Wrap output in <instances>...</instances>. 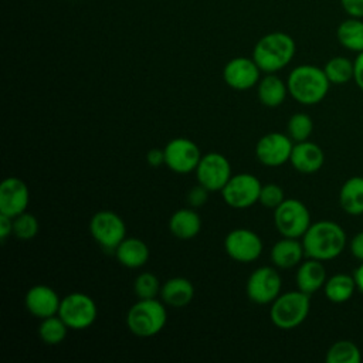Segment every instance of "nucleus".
I'll use <instances>...</instances> for the list:
<instances>
[{"instance_id":"f257e3e1","label":"nucleus","mask_w":363,"mask_h":363,"mask_svg":"<svg viewBox=\"0 0 363 363\" xmlns=\"http://www.w3.org/2000/svg\"><path fill=\"white\" fill-rule=\"evenodd\" d=\"M306 258L330 261L346 247V233L340 224L330 220L312 223L301 238Z\"/></svg>"},{"instance_id":"f03ea898","label":"nucleus","mask_w":363,"mask_h":363,"mask_svg":"<svg viewBox=\"0 0 363 363\" xmlns=\"http://www.w3.org/2000/svg\"><path fill=\"white\" fill-rule=\"evenodd\" d=\"M289 95L301 105H316L325 99L329 92L330 82L323 71L312 64L295 67L286 78Z\"/></svg>"},{"instance_id":"7ed1b4c3","label":"nucleus","mask_w":363,"mask_h":363,"mask_svg":"<svg viewBox=\"0 0 363 363\" xmlns=\"http://www.w3.org/2000/svg\"><path fill=\"white\" fill-rule=\"evenodd\" d=\"M296 52L295 40L282 31L262 35L254 45L252 58L265 74L278 72L285 68Z\"/></svg>"},{"instance_id":"20e7f679","label":"nucleus","mask_w":363,"mask_h":363,"mask_svg":"<svg viewBox=\"0 0 363 363\" xmlns=\"http://www.w3.org/2000/svg\"><path fill=\"white\" fill-rule=\"evenodd\" d=\"M167 322V311L164 302L157 298L139 299L126 315L129 330L139 337H152L157 335Z\"/></svg>"},{"instance_id":"39448f33","label":"nucleus","mask_w":363,"mask_h":363,"mask_svg":"<svg viewBox=\"0 0 363 363\" xmlns=\"http://www.w3.org/2000/svg\"><path fill=\"white\" fill-rule=\"evenodd\" d=\"M311 311V295L296 289L279 294L271 303V322L284 330L295 329L305 322Z\"/></svg>"},{"instance_id":"423d86ee","label":"nucleus","mask_w":363,"mask_h":363,"mask_svg":"<svg viewBox=\"0 0 363 363\" xmlns=\"http://www.w3.org/2000/svg\"><path fill=\"white\" fill-rule=\"evenodd\" d=\"M274 224L282 237L302 238L311 221L308 207L298 199H285L274 210Z\"/></svg>"},{"instance_id":"0eeeda50","label":"nucleus","mask_w":363,"mask_h":363,"mask_svg":"<svg viewBox=\"0 0 363 363\" xmlns=\"http://www.w3.org/2000/svg\"><path fill=\"white\" fill-rule=\"evenodd\" d=\"M58 315L69 329L82 330L94 325L98 316L95 301L84 292H71L61 298Z\"/></svg>"},{"instance_id":"6e6552de","label":"nucleus","mask_w":363,"mask_h":363,"mask_svg":"<svg viewBox=\"0 0 363 363\" xmlns=\"http://www.w3.org/2000/svg\"><path fill=\"white\" fill-rule=\"evenodd\" d=\"M89 233L101 248L115 252L116 247L126 237V224L115 211L101 210L91 217Z\"/></svg>"},{"instance_id":"1a4fd4ad","label":"nucleus","mask_w":363,"mask_h":363,"mask_svg":"<svg viewBox=\"0 0 363 363\" xmlns=\"http://www.w3.org/2000/svg\"><path fill=\"white\" fill-rule=\"evenodd\" d=\"M261 187L262 184L257 176L251 173H238L231 176L220 193L228 207L244 210L258 203Z\"/></svg>"},{"instance_id":"9d476101","label":"nucleus","mask_w":363,"mask_h":363,"mask_svg":"<svg viewBox=\"0 0 363 363\" xmlns=\"http://www.w3.org/2000/svg\"><path fill=\"white\" fill-rule=\"evenodd\" d=\"M282 278L274 267H259L251 272L245 284L248 299L258 305L272 303L281 294Z\"/></svg>"},{"instance_id":"9b49d317","label":"nucleus","mask_w":363,"mask_h":363,"mask_svg":"<svg viewBox=\"0 0 363 363\" xmlns=\"http://www.w3.org/2000/svg\"><path fill=\"white\" fill-rule=\"evenodd\" d=\"M194 172L199 184L204 186L208 191H221L233 176L228 159L218 152L201 155Z\"/></svg>"},{"instance_id":"f8f14e48","label":"nucleus","mask_w":363,"mask_h":363,"mask_svg":"<svg viewBox=\"0 0 363 363\" xmlns=\"http://www.w3.org/2000/svg\"><path fill=\"white\" fill-rule=\"evenodd\" d=\"M264 244L261 237L250 228L231 230L224 238V250L227 255L241 264L254 262L259 258Z\"/></svg>"},{"instance_id":"ddd939ff","label":"nucleus","mask_w":363,"mask_h":363,"mask_svg":"<svg viewBox=\"0 0 363 363\" xmlns=\"http://www.w3.org/2000/svg\"><path fill=\"white\" fill-rule=\"evenodd\" d=\"M164 164L177 174H189L196 170L201 153L199 146L187 138H174L166 143Z\"/></svg>"},{"instance_id":"4468645a","label":"nucleus","mask_w":363,"mask_h":363,"mask_svg":"<svg viewBox=\"0 0 363 363\" xmlns=\"http://www.w3.org/2000/svg\"><path fill=\"white\" fill-rule=\"evenodd\" d=\"M294 140L281 132H269L261 136L255 145L257 160L268 167H278L289 162Z\"/></svg>"},{"instance_id":"2eb2a0df","label":"nucleus","mask_w":363,"mask_h":363,"mask_svg":"<svg viewBox=\"0 0 363 363\" xmlns=\"http://www.w3.org/2000/svg\"><path fill=\"white\" fill-rule=\"evenodd\" d=\"M261 69L254 61L248 57H235L231 58L223 68L224 82L235 91H247L258 84L261 79Z\"/></svg>"},{"instance_id":"dca6fc26","label":"nucleus","mask_w":363,"mask_h":363,"mask_svg":"<svg viewBox=\"0 0 363 363\" xmlns=\"http://www.w3.org/2000/svg\"><path fill=\"white\" fill-rule=\"evenodd\" d=\"M30 191L24 180L16 176L6 177L0 184V213L16 217L27 211Z\"/></svg>"},{"instance_id":"f3484780","label":"nucleus","mask_w":363,"mask_h":363,"mask_svg":"<svg viewBox=\"0 0 363 363\" xmlns=\"http://www.w3.org/2000/svg\"><path fill=\"white\" fill-rule=\"evenodd\" d=\"M24 303L27 311L33 316L44 319L48 316L58 315L61 298L51 286L38 284L27 291L24 296Z\"/></svg>"},{"instance_id":"a211bd4d","label":"nucleus","mask_w":363,"mask_h":363,"mask_svg":"<svg viewBox=\"0 0 363 363\" xmlns=\"http://www.w3.org/2000/svg\"><path fill=\"white\" fill-rule=\"evenodd\" d=\"M289 163L302 174H313L322 169L325 163V153L319 145L311 142L309 139L295 142Z\"/></svg>"},{"instance_id":"6ab92c4d","label":"nucleus","mask_w":363,"mask_h":363,"mask_svg":"<svg viewBox=\"0 0 363 363\" xmlns=\"http://www.w3.org/2000/svg\"><path fill=\"white\" fill-rule=\"evenodd\" d=\"M326 279L328 277L323 261L308 258L298 265L295 282L299 291L312 295L323 288Z\"/></svg>"},{"instance_id":"aec40b11","label":"nucleus","mask_w":363,"mask_h":363,"mask_svg":"<svg viewBox=\"0 0 363 363\" xmlns=\"http://www.w3.org/2000/svg\"><path fill=\"white\" fill-rule=\"evenodd\" d=\"M271 261L275 267L289 269L299 265L305 257L303 244L299 238L282 237L278 240L269 252Z\"/></svg>"},{"instance_id":"412c9836","label":"nucleus","mask_w":363,"mask_h":363,"mask_svg":"<svg viewBox=\"0 0 363 363\" xmlns=\"http://www.w3.org/2000/svg\"><path fill=\"white\" fill-rule=\"evenodd\" d=\"M113 254L121 265L136 269L146 265L150 251L143 240L136 237H125Z\"/></svg>"},{"instance_id":"4be33fe9","label":"nucleus","mask_w":363,"mask_h":363,"mask_svg":"<svg viewBox=\"0 0 363 363\" xmlns=\"http://www.w3.org/2000/svg\"><path fill=\"white\" fill-rule=\"evenodd\" d=\"M169 230L179 240H191L201 230V218L193 207L179 208L169 218Z\"/></svg>"},{"instance_id":"5701e85b","label":"nucleus","mask_w":363,"mask_h":363,"mask_svg":"<svg viewBox=\"0 0 363 363\" xmlns=\"http://www.w3.org/2000/svg\"><path fill=\"white\" fill-rule=\"evenodd\" d=\"M160 298L167 306L184 308L194 298V286L187 278L173 277L162 285Z\"/></svg>"},{"instance_id":"b1692460","label":"nucleus","mask_w":363,"mask_h":363,"mask_svg":"<svg viewBox=\"0 0 363 363\" xmlns=\"http://www.w3.org/2000/svg\"><path fill=\"white\" fill-rule=\"evenodd\" d=\"M288 85L275 72L265 74L257 84V98L267 108H277L284 104L288 95Z\"/></svg>"},{"instance_id":"393cba45","label":"nucleus","mask_w":363,"mask_h":363,"mask_svg":"<svg viewBox=\"0 0 363 363\" xmlns=\"http://www.w3.org/2000/svg\"><path fill=\"white\" fill-rule=\"evenodd\" d=\"M339 204L350 216L363 214V176L349 177L339 190Z\"/></svg>"},{"instance_id":"a878e982","label":"nucleus","mask_w":363,"mask_h":363,"mask_svg":"<svg viewBox=\"0 0 363 363\" xmlns=\"http://www.w3.org/2000/svg\"><path fill=\"white\" fill-rule=\"evenodd\" d=\"M357 289L353 274L347 275L343 272L329 277L323 285V294L328 301L333 303H343L349 301Z\"/></svg>"},{"instance_id":"bb28decb","label":"nucleus","mask_w":363,"mask_h":363,"mask_svg":"<svg viewBox=\"0 0 363 363\" xmlns=\"http://www.w3.org/2000/svg\"><path fill=\"white\" fill-rule=\"evenodd\" d=\"M336 38L339 44L353 52L363 51V20L349 17L343 20L336 28Z\"/></svg>"},{"instance_id":"cd10ccee","label":"nucleus","mask_w":363,"mask_h":363,"mask_svg":"<svg viewBox=\"0 0 363 363\" xmlns=\"http://www.w3.org/2000/svg\"><path fill=\"white\" fill-rule=\"evenodd\" d=\"M68 329V325L61 319V316L54 315L41 319V323L38 326V336L45 345L55 346L65 340Z\"/></svg>"},{"instance_id":"c85d7f7f","label":"nucleus","mask_w":363,"mask_h":363,"mask_svg":"<svg viewBox=\"0 0 363 363\" xmlns=\"http://www.w3.org/2000/svg\"><path fill=\"white\" fill-rule=\"evenodd\" d=\"M323 71L330 84L343 85L353 79L354 64L352 60L337 55V57H332L330 60H328V62L323 67Z\"/></svg>"},{"instance_id":"c756f323","label":"nucleus","mask_w":363,"mask_h":363,"mask_svg":"<svg viewBox=\"0 0 363 363\" xmlns=\"http://www.w3.org/2000/svg\"><path fill=\"white\" fill-rule=\"evenodd\" d=\"M326 363H362V352L352 340H337L326 352Z\"/></svg>"},{"instance_id":"7c9ffc66","label":"nucleus","mask_w":363,"mask_h":363,"mask_svg":"<svg viewBox=\"0 0 363 363\" xmlns=\"http://www.w3.org/2000/svg\"><path fill=\"white\" fill-rule=\"evenodd\" d=\"M312 130H313V121L309 115L303 112H296L288 119L286 132L294 142L308 140L309 136L312 135Z\"/></svg>"},{"instance_id":"2f4dec72","label":"nucleus","mask_w":363,"mask_h":363,"mask_svg":"<svg viewBox=\"0 0 363 363\" xmlns=\"http://www.w3.org/2000/svg\"><path fill=\"white\" fill-rule=\"evenodd\" d=\"M38 220L28 211H24L13 218V234L21 241L33 240L38 233Z\"/></svg>"},{"instance_id":"473e14b6","label":"nucleus","mask_w":363,"mask_h":363,"mask_svg":"<svg viewBox=\"0 0 363 363\" xmlns=\"http://www.w3.org/2000/svg\"><path fill=\"white\" fill-rule=\"evenodd\" d=\"M160 289V281L153 272H142L133 281V292L139 299L156 298Z\"/></svg>"},{"instance_id":"72a5a7b5","label":"nucleus","mask_w":363,"mask_h":363,"mask_svg":"<svg viewBox=\"0 0 363 363\" xmlns=\"http://www.w3.org/2000/svg\"><path fill=\"white\" fill-rule=\"evenodd\" d=\"M285 200L284 189L275 183H268L261 187L258 203L267 208L275 210Z\"/></svg>"},{"instance_id":"f704fd0d","label":"nucleus","mask_w":363,"mask_h":363,"mask_svg":"<svg viewBox=\"0 0 363 363\" xmlns=\"http://www.w3.org/2000/svg\"><path fill=\"white\" fill-rule=\"evenodd\" d=\"M208 193L210 191L204 186H201V184H197V186L191 187L187 191V197H186L187 204L190 207H193V208H199V207L204 206L207 203V200H208Z\"/></svg>"},{"instance_id":"c9c22d12","label":"nucleus","mask_w":363,"mask_h":363,"mask_svg":"<svg viewBox=\"0 0 363 363\" xmlns=\"http://www.w3.org/2000/svg\"><path fill=\"white\" fill-rule=\"evenodd\" d=\"M340 6L349 17L363 18V0H340Z\"/></svg>"},{"instance_id":"e433bc0d","label":"nucleus","mask_w":363,"mask_h":363,"mask_svg":"<svg viewBox=\"0 0 363 363\" xmlns=\"http://www.w3.org/2000/svg\"><path fill=\"white\" fill-rule=\"evenodd\" d=\"M349 250H350V254L353 255V258H356L357 261H363V231L354 234L350 238Z\"/></svg>"},{"instance_id":"4c0bfd02","label":"nucleus","mask_w":363,"mask_h":363,"mask_svg":"<svg viewBox=\"0 0 363 363\" xmlns=\"http://www.w3.org/2000/svg\"><path fill=\"white\" fill-rule=\"evenodd\" d=\"M146 162L152 166V167H157L164 164V150L163 149H157L153 147L146 153Z\"/></svg>"},{"instance_id":"58836bf2","label":"nucleus","mask_w":363,"mask_h":363,"mask_svg":"<svg viewBox=\"0 0 363 363\" xmlns=\"http://www.w3.org/2000/svg\"><path fill=\"white\" fill-rule=\"evenodd\" d=\"M354 64V75H353V81L356 82V85L363 91V51L357 52L356 58L353 60Z\"/></svg>"},{"instance_id":"ea45409f","label":"nucleus","mask_w":363,"mask_h":363,"mask_svg":"<svg viewBox=\"0 0 363 363\" xmlns=\"http://www.w3.org/2000/svg\"><path fill=\"white\" fill-rule=\"evenodd\" d=\"M10 234H13V217L0 213V240L6 241Z\"/></svg>"},{"instance_id":"a19ab883","label":"nucleus","mask_w":363,"mask_h":363,"mask_svg":"<svg viewBox=\"0 0 363 363\" xmlns=\"http://www.w3.org/2000/svg\"><path fill=\"white\" fill-rule=\"evenodd\" d=\"M353 277L356 281V286L357 289L363 294V261H360V264L354 268L353 271Z\"/></svg>"}]
</instances>
